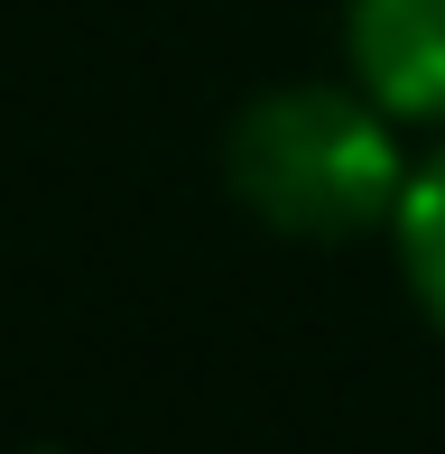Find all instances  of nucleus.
I'll return each mask as SVG.
<instances>
[{
    "label": "nucleus",
    "instance_id": "2",
    "mask_svg": "<svg viewBox=\"0 0 445 454\" xmlns=\"http://www.w3.org/2000/svg\"><path fill=\"white\" fill-rule=\"evenodd\" d=\"M343 74L409 139H445V0H343Z\"/></svg>",
    "mask_w": 445,
    "mask_h": 454
},
{
    "label": "nucleus",
    "instance_id": "1",
    "mask_svg": "<svg viewBox=\"0 0 445 454\" xmlns=\"http://www.w3.org/2000/svg\"><path fill=\"white\" fill-rule=\"evenodd\" d=\"M418 176V149L353 74H297L260 84L222 130V185L278 241H390L399 195Z\"/></svg>",
    "mask_w": 445,
    "mask_h": 454
},
{
    "label": "nucleus",
    "instance_id": "3",
    "mask_svg": "<svg viewBox=\"0 0 445 454\" xmlns=\"http://www.w3.org/2000/svg\"><path fill=\"white\" fill-rule=\"evenodd\" d=\"M390 260H399V278H409L418 316L445 334V139L418 149V176H409V195H399V223H390Z\"/></svg>",
    "mask_w": 445,
    "mask_h": 454
}]
</instances>
